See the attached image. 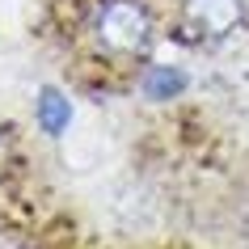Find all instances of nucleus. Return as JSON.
Listing matches in <instances>:
<instances>
[{
    "mask_svg": "<svg viewBox=\"0 0 249 249\" xmlns=\"http://www.w3.org/2000/svg\"><path fill=\"white\" fill-rule=\"evenodd\" d=\"M97 38L114 55L140 51L148 42V13L135 0H106L102 13H97Z\"/></svg>",
    "mask_w": 249,
    "mask_h": 249,
    "instance_id": "f257e3e1",
    "label": "nucleus"
},
{
    "mask_svg": "<svg viewBox=\"0 0 249 249\" xmlns=\"http://www.w3.org/2000/svg\"><path fill=\"white\" fill-rule=\"evenodd\" d=\"M245 17V4L241 0H186V21L207 34V38H224L232 34Z\"/></svg>",
    "mask_w": 249,
    "mask_h": 249,
    "instance_id": "f03ea898",
    "label": "nucleus"
},
{
    "mask_svg": "<svg viewBox=\"0 0 249 249\" xmlns=\"http://www.w3.org/2000/svg\"><path fill=\"white\" fill-rule=\"evenodd\" d=\"M38 123L51 135H64V127L72 123V106H68V97L59 89H42L38 93Z\"/></svg>",
    "mask_w": 249,
    "mask_h": 249,
    "instance_id": "7ed1b4c3",
    "label": "nucleus"
},
{
    "mask_svg": "<svg viewBox=\"0 0 249 249\" xmlns=\"http://www.w3.org/2000/svg\"><path fill=\"white\" fill-rule=\"evenodd\" d=\"M178 89H182V72H178V68H152L144 76V93L157 97V102H169Z\"/></svg>",
    "mask_w": 249,
    "mask_h": 249,
    "instance_id": "20e7f679",
    "label": "nucleus"
}]
</instances>
